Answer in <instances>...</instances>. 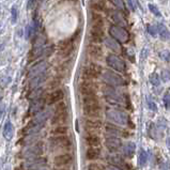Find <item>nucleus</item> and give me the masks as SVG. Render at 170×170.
I'll return each instance as SVG.
<instances>
[{
	"label": "nucleus",
	"instance_id": "10",
	"mask_svg": "<svg viewBox=\"0 0 170 170\" xmlns=\"http://www.w3.org/2000/svg\"><path fill=\"white\" fill-rule=\"evenodd\" d=\"M74 162V156L71 153H62L58 154L54 158V165L58 168H65L66 166L71 165Z\"/></svg>",
	"mask_w": 170,
	"mask_h": 170
},
{
	"label": "nucleus",
	"instance_id": "34",
	"mask_svg": "<svg viewBox=\"0 0 170 170\" xmlns=\"http://www.w3.org/2000/svg\"><path fill=\"white\" fill-rule=\"evenodd\" d=\"M90 6L97 13V12H102L106 10V3L104 1H91Z\"/></svg>",
	"mask_w": 170,
	"mask_h": 170
},
{
	"label": "nucleus",
	"instance_id": "36",
	"mask_svg": "<svg viewBox=\"0 0 170 170\" xmlns=\"http://www.w3.org/2000/svg\"><path fill=\"white\" fill-rule=\"evenodd\" d=\"M60 85H61V78L57 76V77H55L53 80L50 81V83H49L48 88H49V89H50V90L55 91V90H57V88H58Z\"/></svg>",
	"mask_w": 170,
	"mask_h": 170
},
{
	"label": "nucleus",
	"instance_id": "42",
	"mask_svg": "<svg viewBox=\"0 0 170 170\" xmlns=\"http://www.w3.org/2000/svg\"><path fill=\"white\" fill-rule=\"evenodd\" d=\"M147 30L148 32L151 34L152 36H157V29H156V26H154V25H150L148 24L147 25Z\"/></svg>",
	"mask_w": 170,
	"mask_h": 170
},
{
	"label": "nucleus",
	"instance_id": "50",
	"mask_svg": "<svg viewBox=\"0 0 170 170\" xmlns=\"http://www.w3.org/2000/svg\"><path fill=\"white\" fill-rule=\"evenodd\" d=\"M41 170H44V169H41Z\"/></svg>",
	"mask_w": 170,
	"mask_h": 170
},
{
	"label": "nucleus",
	"instance_id": "3",
	"mask_svg": "<svg viewBox=\"0 0 170 170\" xmlns=\"http://www.w3.org/2000/svg\"><path fill=\"white\" fill-rule=\"evenodd\" d=\"M68 119V109L64 102H59L55 108V112L51 118V125H64Z\"/></svg>",
	"mask_w": 170,
	"mask_h": 170
},
{
	"label": "nucleus",
	"instance_id": "43",
	"mask_svg": "<svg viewBox=\"0 0 170 170\" xmlns=\"http://www.w3.org/2000/svg\"><path fill=\"white\" fill-rule=\"evenodd\" d=\"M163 103H164V106L167 110H169V105H170V94L169 91H167L164 94V97H163Z\"/></svg>",
	"mask_w": 170,
	"mask_h": 170
},
{
	"label": "nucleus",
	"instance_id": "35",
	"mask_svg": "<svg viewBox=\"0 0 170 170\" xmlns=\"http://www.w3.org/2000/svg\"><path fill=\"white\" fill-rule=\"evenodd\" d=\"M148 162V154L144 149H140L139 154H138V165L140 167H144Z\"/></svg>",
	"mask_w": 170,
	"mask_h": 170
},
{
	"label": "nucleus",
	"instance_id": "8",
	"mask_svg": "<svg viewBox=\"0 0 170 170\" xmlns=\"http://www.w3.org/2000/svg\"><path fill=\"white\" fill-rule=\"evenodd\" d=\"M106 63L109 68H111L116 72L123 73L125 71V62L122 58H120L117 54H109L106 58Z\"/></svg>",
	"mask_w": 170,
	"mask_h": 170
},
{
	"label": "nucleus",
	"instance_id": "17",
	"mask_svg": "<svg viewBox=\"0 0 170 170\" xmlns=\"http://www.w3.org/2000/svg\"><path fill=\"white\" fill-rule=\"evenodd\" d=\"M63 97H64V92H63L62 89H57L55 91H51L48 94V97H46L45 102L47 103L48 105H53L56 104V103L62 102Z\"/></svg>",
	"mask_w": 170,
	"mask_h": 170
},
{
	"label": "nucleus",
	"instance_id": "24",
	"mask_svg": "<svg viewBox=\"0 0 170 170\" xmlns=\"http://www.w3.org/2000/svg\"><path fill=\"white\" fill-rule=\"evenodd\" d=\"M46 75H47L46 73H43V74H41V75H38V76H35V77L31 78L30 83H29V88H30V90L31 91L35 90L41 83H43L46 78H47Z\"/></svg>",
	"mask_w": 170,
	"mask_h": 170
},
{
	"label": "nucleus",
	"instance_id": "22",
	"mask_svg": "<svg viewBox=\"0 0 170 170\" xmlns=\"http://www.w3.org/2000/svg\"><path fill=\"white\" fill-rule=\"evenodd\" d=\"M44 105H45L44 97L39 98V100H35V101H31V105L30 107H29V115L34 116L38 112L42 111V109L44 108Z\"/></svg>",
	"mask_w": 170,
	"mask_h": 170
},
{
	"label": "nucleus",
	"instance_id": "11",
	"mask_svg": "<svg viewBox=\"0 0 170 170\" xmlns=\"http://www.w3.org/2000/svg\"><path fill=\"white\" fill-rule=\"evenodd\" d=\"M105 133L107 136L109 137H129V133L126 132L125 130L120 129L119 126L117 125H113L111 123H107L105 125Z\"/></svg>",
	"mask_w": 170,
	"mask_h": 170
},
{
	"label": "nucleus",
	"instance_id": "15",
	"mask_svg": "<svg viewBox=\"0 0 170 170\" xmlns=\"http://www.w3.org/2000/svg\"><path fill=\"white\" fill-rule=\"evenodd\" d=\"M83 112L86 117L91 118V119H97L102 112V107L100 104L95 105H83Z\"/></svg>",
	"mask_w": 170,
	"mask_h": 170
},
{
	"label": "nucleus",
	"instance_id": "14",
	"mask_svg": "<svg viewBox=\"0 0 170 170\" xmlns=\"http://www.w3.org/2000/svg\"><path fill=\"white\" fill-rule=\"evenodd\" d=\"M104 39H105L104 28H101V27H91L90 35H89V40L91 42V44H97V45H98V44L104 41Z\"/></svg>",
	"mask_w": 170,
	"mask_h": 170
},
{
	"label": "nucleus",
	"instance_id": "39",
	"mask_svg": "<svg viewBox=\"0 0 170 170\" xmlns=\"http://www.w3.org/2000/svg\"><path fill=\"white\" fill-rule=\"evenodd\" d=\"M17 19H18V10L16 9L15 6L12 7L11 9V21L12 24H16Z\"/></svg>",
	"mask_w": 170,
	"mask_h": 170
},
{
	"label": "nucleus",
	"instance_id": "9",
	"mask_svg": "<svg viewBox=\"0 0 170 170\" xmlns=\"http://www.w3.org/2000/svg\"><path fill=\"white\" fill-rule=\"evenodd\" d=\"M100 89V86L97 83L94 81H86L83 80L79 85V91L83 97H88V95H97V91Z\"/></svg>",
	"mask_w": 170,
	"mask_h": 170
},
{
	"label": "nucleus",
	"instance_id": "5",
	"mask_svg": "<svg viewBox=\"0 0 170 170\" xmlns=\"http://www.w3.org/2000/svg\"><path fill=\"white\" fill-rule=\"evenodd\" d=\"M103 73L102 66L97 63H90L88 66H86L83 70V78L86 81H92L93 79H97L100 77Z\"/></svg>",
	"mask_w": 170,
	"mask_h": 170
},
{
	"label": "nucleus",
	"instance_id": "44",
	"mask_svg": "<svg viewBox=\"0 0 170 170\" xmlns=\"http://www.w3.org/2000/svg\"><path fill=\"white\" fill-rule=\"evenodd\" d=\"M159 57L163 59V60H165V61H167L168 62L169 61V51L168 50H163L159 53Z\"/></svg>",
	"mask_w": 170,
	"mask_h": 170
},
{
	"label": "nucleus",
	"instance_id": "37",
	"mask_svg": "<svg viewBox=\"0 0 170 170\" xmlns=\"http://www.w3.org/2000/svg\"><path fill=\"white\" fill-rule=\"evenodd\" d=\"M146 102H147V106H148V108H149L151 111H153V112H156L157 111V106L156 104H155V102L153 100H152L150 97H146Z\"/></svg>",
	"mask_w": 170,
	"mask_h": 170
},
{
	"label": "nucleus",
	"instance_id": "29",
	"mask_svg": "<svg viewBox=\"0 0 170 170\" xmlns=\"http://www.w3.org/2000/svg\"><path fill=\"white\" fill-rule=\"evenodd\" d=\"M135 152H136V146H135L134 142L130 141L123 146V153H124L125 156L133 157V155L135 154Z\"/></svg>",
	"mask_w": 170,
	"mask_h": 170
},
{
	"label": "nucleus",
	"instance_id": "48",
	"mask_svg": "<svg viewBox=\"0 0 170 170\" xmlns=\"http://www.w3.org/2000/svg\"><path fill=\"white\" fill-rule=\"evenodd\" d=\"M107 170H122V169L118 168V167H115V166H109L107 168Z\"/></svg>",
	"mask_w": 170,
	"mask_h": 170
},
{
	"label": "nucleus",
	"instance_id": "19",
	"mask_svg": "<svg viewBox=\"0 0 170 170\" xmlns=\"http://www.w3.org/2000/svg\"><path fill=\"white\" fill-rule=\"evenodd\" d=\"M88 55L94 60H101L103 58V48L97 44H90L87 48Z\"/></svg>",
	"mask_w": 170,
	"mask_h": 170
},
{
	"label": "nucleus",
	"instance_id": "2",
	"mask_svg": "<svg viewBox=\"0 0 170 170\" xmlns=\"http://www.w3.org/2000/svg\"><path fill=\"white\" fill-rule=\"evenodd\" d=\"M106 118L117 125H130V118L123 110L109 109L106 111Z\"/></svg>",
	"mask_w": 170,
	"mask_h": 170
},
{
	"label": "nucleus",
	"instance_id": "23",
	"mask_svg": "<svg viewBox=\"0 0 170 170\" xmlns=\"http://www.w3.org/2000/svg\"><path fill=\"white\" fill-rule=\"evenodd\" d=\"M14 125L11 121H7L6 124L3 125V130H2V135H3L4 139L8 140H12V138L14 136Z\"/></svg>",
	"mask_w": 170,
	"mask_h": 170
},
{
	"label": "nucleus",
	"instance_id": "40",
	"mask_svg": "<svg viewBox=\"0 0 170 170\" xmlns=\"http://www.w3.org/2000/svg\"><path fill=\"white\" fill-rule=\"evenodd\" d=\"M149 10L151 11V13H152V14H154L155 16H157V17H161V16H162L161 11H159L158 8H157V7L155 6V4L150 3V4H149Z\"/></svg>",
	"mask_w": 170,
	"mask_h": 170
},
{
	"label": "nucleus",
	"instance_id": "27",
	"mask_svg": "<svg viewBox=\"0 0 170 170\" xmlns=\"http://www.w3.org/2000/svg\"><path fill=\"white\" fill-rule=\"evenodd\" d=\"M101 156V150L98 148H89L86 151V158L88 161H97Z\"/></svg>",
	"mask_w": 170,
	"mask_h": 170
},
{
	"label": "nucleus",
	"instance_id": "1",
	"mask_svg": "<svg viewBox=\"0 0 170 170\" xmlns=\"http://www.w3.org/2000/svg\"><path fill=\"white\" fill-rule=\"evenodd\" d=\"M49 146L56 151H68L72 148V140L66 135L63 136H53L49 139Z\"/></svg>",
	"mask_w": 170,
	"mask_h": 170
},
{
	"label": "nucleus",
	"instance_id": "30",
	"mask_svg": "<svg viewBox=\"0 0 170 170\" xmlns=\"http://www.w3.org/2000/svg\"><path fill=\"white\" fill-rule=\"evenodd\" d=\"M68 126H65V125H58V126H55L54 129H51L50 134L54 135V136H63V135L68 134Z\"/></svg>",
	"mask_w": 170,
	"mask_h": 170
},
{
	"label": "nucleus",
	"instance_id": "7",
	"mask_svg": "<svg viewBox=\"0 0 170 170\" xmlns=\"http://www.w3.org/2000/svg\"><path fill=\"white\" fill-rule=\"evenodd\" d=\"M103 81L109 87L112 86H122L124 85V79L120 74L113 72V71H103L102 73Z\"/></svg>",
	"mask_w": 170,
	"mask_h": 170
},
{
	"label": "nucleus",
	"instance_id": "13",
	"mask_svg": "<svg viewBox=\"0 0 170 170\" xmlns=\"http://www.w3.org/2000/svg\"><path fill=\"white\" fill-rule=\"evenodd\" d=\"M43 153V142L38 141L35 144H33L31 147H29L28 149L25 150L24 152V156L27 158H34V157L41 156Z\"/></svg>",
	"mask_w": 170,
	"mask_h": 170
},
{
	"label": "nucleus",
	"instance_id": "6",
	"mask_svg": "<svg viewBox=\"0 0 170 170\" xmlns=\"http://www.w3.org/2000/svg\"><path fill=\"white\" fill-rule=\"evenodd\" d=\"M109 33L110 38L113 39L115 41H117L118 43H126L130 40V33L127 32V30L124 27H119L113 25L109 28Z\"/></svg>",
	"mask_w": 170,
	"mask_h": 170
},
{
	"label": "nucleus",
	"instance_id": "25",
	"mask_svg": "<svg viewBox=\"0 0 170 170\" xmlns=\"http://www.w3.org/2000/svg\"><path fill=\"white\" fill-rule=\"evenodd\" d=\"M104 17L101 15L100 13L97 12H92L91 13V27H101V28H104Z\"/></svg>",
	"mask_w": 170,
	"mask_h": 170
},
{
	"label": "nucleus",
	"instance_id": "32",
	"mask_svg": "<svg viewBox=\"0 0 170 170\" xmlns=\"http://www.w3.org/2000/svg\"><path fill=\"white\" fill-rule=\"evenodd\" d=\"M112 18L116 23V26L123 27L126 25V21H125L124 16H123L120 12H115V13L112 14Z\"/></svg>",
	"mask_w": 170,
	"mask_h": 170
},
{
	"label": "nucleus",
	"instance_id": "47",
	"mask_svg": "<svg viewBox=\"0 0 170 170\" xmlns=\"http://www.w3.org/2000/svg\"><path fill=\"white\" fill-rule=\"evenodd\" d=\"M113 4H116V6H118V8L121 9V7L123 6V2L122 1H112Z\"/></svg>",
	"mask_w": 170,
	"mask_h": 170
},
{
	"label": "nucleus",
	"instance_id": "4",
	"mask_svg": "<svg viewBox=\"0 0 170 170\" xmlns=\"http://www.w3.org/2000/svg\"><path fill=\"white\" fill-rule=\"evenodd\" d=\"M76 39L75 36H72V38L65 39V40H62L58 43V57L62 59L68 58L72 54L74 53V49H75V46H74V43H75Z\"/></svg>",
	"mask_w": 170,
	"mask_h": 170
},
{
	"label": "nucleus",
	"instance_id": "31",
	"mask_svg": "<svg viewBox=\"0 0 170 170\" xmlns=\"http://www.w3.org/2000/svg\"><path fill=\"white\" fill-rule=\"evenodd\" d=\"M156 29H157V33L159 34V36H161L162 40H168L169 31L164 24H157Z\"/></svg>",
	"mask_w": 170,
	"mask_h": 170
},
{
	"label": "nucleus",
	"instance_id": "49",
	"mask_svg": "<svg viewBox=\"0 0 170 170\" xmlns=\"http://www.w3.org/2000/svg\"><path fill=\"white\" fill-rule=\"evenodd\" d=\"M59 170H70V169H68V168H60Z\"/></svg>",
	"mask_w": 170,
	"mask_h": 170
},
{
	"label": "nucleus",
	"instance_id": "33",
	"mask_svg": "<svg viewBox=\"0 0 170 170\" xmlns=\"http://www.w3.org/2000/svg\"><path fill=\"white\" fill-rule=\"evenodd\" d=\"M83 105L100 104V98L97 97V95H88V97H83Z\"/></svg>",
	"mask_w": 170,
	"mask_h": 170
},
{
	"label": "nucleus",
	"instance_id": "12",
	"mask_svg": "<svg viewBox=\"0 0 170 170\" xmlns=\"http://www.w3.org/2000/svg\"><path fill=\"white\" fill-rule=\"evenodd\" d=\"M47 165V158L43 156H38L30 158L26 163V168L28 170H41Z\"/></svg>",
	"mask_w": 170,
	"mask_h": 170
},
{
	"label": "nucleus",
	"instance_id": "45",
	"mask_svg": "<svg viewBox=\"0 0 170 170\" xmlns=\"http://www.w3.org/2000/svg\"><path fill=\"white\" fill-rule=\"evenodd\" d=\"M126 4L130 7V9L132 11H136V4H137L136 1H126Z\"/></svg>",
	"mask_w": 170,
	"mask_h": 170
},
{
	"label": "nucleus",
	"instance_id": "16",
	"mask_svg": "<svg viewBox=\"0 0 170 170\" xmlns=\"http://www.w3.org/2000/svg\"><path fill=\"white\" fill-rule=\"evenodd\" d=\"M105 146L111 153H115V152H118L120 149H121L122 142H121V139H120V138L107 136L105 139Z\"/></svg>",
	"mask_w": 170,
	"mask_h": 170
},
{
	"label": "nucleus",
	"instance_id": "18",
	"mask_svg": "<svg viewBox=\"0 0 170 170\" xmlns=\"http://www.w3.org/2000/svg\"><path fill=\"white\" fill-rule=\"evenodd\" d=\"M46 66H47V64H46V62H44V61L36 62L35 64L32 66V68H30V70H29L28 74H27V77L33 78V77H35V76L41 75V74L45 73Z\"/></svg>",
	"mask_w": 170,
	"mask_h": 170
},
{
	"label": "nucleus",
	"instance_id": "20",
	"mask_svg": "<svg viewBox=\"0 0 170 170\" xmlns=\"http://www.w3.org/2000/svg\"><path fill=\"white\" fill-rule=\"evenodd\" d=\"M86 130H89V133H95V130H98L103 127V122L100 119H86L85 121Z\"/></svg>",
	"mask_w": 170,
	"mask_h": 170
},
{
	"label": "nucleus",
	"instance_id": "46",
	"mask_svg": "<svg viewBox=\"0 0 170 170\" xmlns=\"http://www.w3.org/2000/svg\"><path fill=\"white\" fill-rule=\"evenodd\" d=\"M4 110H6V106H4V104L0 105V120H1V118L3 117Z\"/></svg>",
	"mask_w": 170,
	"mask_h": 170
},
{
	"label": "nucleus",
	"instance_id": "21",
	"mask_svg": "<svg viewBox=\"0 0 170 170\" xmlns=\"http://www.w3.org/2000/svg\"><path fill=\"white\" fill-rule=\"evenodd\" d=\"M85 142L90 148H98L101 146V138L95 133H88L85 137Z\"/></svg>",
	"mask_w": 170,
	"mask_h": 170
},
{
	"label": "nucleus",
	"instance_id": "28",
	"mask_svg": "<svg viewBox=\"0 0 170 170\" xmlns=\"http://www.w3.org/2000/svg\"><path fill=\"white\" fill-rule=\"evenodd\" d=\"M107 161L109 163H111L112 166L115 167H118V168L121 169V166L123 167L124 166V161H123V158H121V157L119 156V155L115 154V153H111L110 155H108L107 156Z\"/></svg>",
	"mask_w": 170,
	"mask_h": 170
},
{
	"label": "nucleus",
	"instance_id": "41",
	"mask_svg": "<svg viewBox=\"0 0 170 170\" xmlns=\"http://www.w3.org/2000/svg\"><path fill=\"white\" fill-rule=\"evenodd\" d=\"M87 170H104V167L98 163H90Z\"/></svg>",
	"mask_w": 170,
	"mask_h": 170
},
{
	"label": "nucleus",
	"instance_id": "26",
	"mask_svg": "<svg viewBox=\"0 0 170 170\" xmlns=\"http://www.w3.org/2000/svg\"><path fill=\"white\" fill-rule=\"evenodd\" d=\"M104 43L106 47L110 49V50H112L113 53H120V51H121V45L111 38H105Z\"/></svg>",
	"mask_w": 170,
	"mask_h": 170
},
{
	"label": "nucleus",
	"instance_id": "38",
	"mask_svg": "<svg viewBox=\"0 0 170 170\" xmlns=\"http://www.w3.org/2000/svg\"><path fill=\"white\" fill-rule=\"evenodd\" d=\"M149 80L153 86H158L159 83H161V77H159L158 74L156 73H152L149 77Z\"/></svg>",
	"mask_w": 170,
	"mask_h": 170
}]
</instances>
